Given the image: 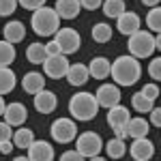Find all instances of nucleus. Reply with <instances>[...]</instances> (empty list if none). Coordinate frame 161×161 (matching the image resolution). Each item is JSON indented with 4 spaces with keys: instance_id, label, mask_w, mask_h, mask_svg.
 Segmentation results:
<instances>
[{
    "instance_id": "nucleus-4",
    "label": "nucleus",
    "mask_w": 161,
    "mask_h": 161,
    "mask_svg": "<svg viewBox=\"0 0 161 161\" xmlns=\"http://www.w3.org/2000/svg\"><path fill=\"white\" fill-rule=\"evenodd\" d=\"M127 45H129V54L137 60L140 58H150L157 50V41H155V35L150 30H137L136 35L129 37Z\"/></svg>"
},
{
    "instance_id": "nucleus-22",
    "label": "nucleus",
    "mask_w": 161,
    "mask_h": 161,
    "mask_svg": "<svg viewBox=\"0 0 161 161\" xmlns=\"http://www.w3.org/2000/svg\"><path fill=\"white\" fill-rule=\"evenodd\" d=\"M13 144H15V148L28 150L35 144V131L28 127H19L17 131H13Z\"/></svg>"
},
{
    "instance_id": "nucleus-31",
    "label": "nucleus",
    "mask_w": 161,
    "mask_h": 161,
    "mask_svg": "<svg viewBox=\"0 0 161 161\" xmlns=\"http://www.w3.org/2000/svg\"><path fill=\"white\" fill-rule=\"evenodd\" d=\"M140 92H142L146 99L155 101V99H157V97L161 95V88L157 86V82H148V84H144V86L140 88Z\"/></svg>"
},
{
    "instance_id": "nucleus-1",
    "label": "nucleus",
    "mask_w": 161,
    "mask_h": 161,
    "mask_svg": "<svg viewBox=\"0 0 161 161\" xmlns=\"http://www.w3.org/2000/svg\"><path fill=\"white\" fill-rule=\"evenodd\" d=\"M110 75L116 86H133L142 77V64L131 54H125V56H118L116 60L112 62Z\"/></svg>"
},
{
    "instance_id": "nucleus-16",
    "label": "nucleus",
    "mask_w": 161,
    "mask_h": 161,
    "mask_svg": "<svg viewBox=\"0 0 161 161\" xmlns=\"http://www.w3.org/2000/svg\"><path fill=\"white\" fill-rule=\"evenodd\" d=\"M88 80H90L88 64H84V62H73V64L69 67V71H67V82H69L71 86L80 88V86H84Z\"/></svg>"
},
{
    "instance_id": "nucleus-40",
    "label": "nucleus",
    "mask_w": 161,
    "mask_h": 161,
    "mask_svg": "<svg viewBox=\"0 0 161 161\" xmlns=\"http://www.w3.org/2000/svg\"><path fill=\"white\" fill-rule=\"evenodd\" d=\"M13 148H15L13 140H7V142H0V153H2V155H9V153H11Z\"/></svg>"
},
{
    "instance_id": "nucleus-14",
    "label": "nucleus",
    "mask_w": 161,
    "mask_h": 161,
    "mask_svg": "<svg viewBox=\"0 0 161 161\" xmlns=\"http://www.w3.org/2000/svg\"><path fill=\"white\" fill-rule=\"evenodd\" d=\"M32 103H35V110L39 114H52L58 105V97L52 90H41L32 97Z\"/></svg>"
},
{
    "instance_id": "nucleus-36",
    "label": "nucleus",
    "mask_w": 161,
    "mask_h": 161,
    "mask_svg": "<svg viewBox=\"0 0 161 161\" xmlns=\"http://www.w3.org/2000/svg\"><path fill=\"white\" fill-rule=\"evenodd\" d=\"M7 140H13V127L2 120L0 123V142H7Z\"/></svg>"
},
{
    "instance_id": "nucleus-34",
    "label": "nucleus",
    "mask_w": 161,
    "mask_h": 161,
    "mask_svg": "<svg viewBox=\"0 0 161 161\" xmlns=\"http://www.w3.org/2000/svg\"><path fill=\"white\" fill-rule=\"evenodd\" d=\"M19 2V7H24V9H28V11H37V9H41V7H45V2L47 0H17Z\"/></svg>"
},
{
    "instance_id": "nucleus-10",
    "label": "nucleus",
    "mask_w": 161,
    "mask_h": 161,
    "mask_svg": "<svg viewBox=\"0 0 161 161\" xmlns=\"http://www.w3.org/2000/svg\"><path fill=\"white\" fill-rule=\"evenodd\" d=\"M95 97H97V103H99V108H105V110H110L114 105H118L120 103V86H116V84H101L97 88V92H95Z\"/></svg>"
},
{
    "instance_id": "nucleus-32",
    "label": "nucleus",
    "mask_w": 161,
    "mask_h": 161,
    "mask_svg": "<svg viewBox=\"0 0 161 161\" xmlns=\"http://www.w3.org/2000/svg\"><path fill=\"white\" fill-rule=\"evenodd\" d=\"M17 7H19L17 0H0V17H9V15H13Z\"/></svg>"
},
{
    "instance_id": "nucleus-30",
    "label": "nucleus",
    "mask_w": 161,
    "mask_h": 161,
    "mask_svg": "<svg viewBox=\"0 0 161 161\" xmlns=\"http://www.w3.org/2000/svg\"><path fill=\"white\" fill-rule=\"evenodd\" d=\"M146 26H148L150 32H155V35L161 32V7H153L146 13Z\"/></svg>"
},
{
    "instance_id": "nucleus-25",
    "label": "nucleus",
    "mask_w": 161,
    "mask_h": 161,
    "mask_svg": "<svg viewBox=\"0 0 161 161\" xmlns=\"http://www.w3.org/2000/svg\"><path fill=\"white\" fill-rule=\"evenodd\" d=\"M101 11L105 13V17H110V19H118L127 11V7H125V0H103Z\"/></svg>"
},
{
    "instance_id": "nucleus-46",
    "label": "nucleus",
    "mask_w": 161,
    "mask_h": 161,
    "mask_svg": "<svg viewBox=\"0 0 161 161\" xmlns=\"http://www.w3.org/2000/svg\"><path fill=\"white\" fill-rule=\"evenodd\" d=\"M0 35H2V28H0Z\"/></svg>"
},
{
    "instance_id": "nucleus-41",
    "label": "nucleus",
    "mask_w": 161,
    "mask_h": 161,
    "mask_svg": "<svg viewBox=\"0 0 161 161\" xmlns=\"http://www.w3.org/2000/svg\"><path fill=\"white\" fill-rule=\"evenodd\" d=\"M140 2H142L144 7H150V9H153V7H159V4H161V0H140Z\"/></svg>"
},
{
    "instance_id": "nucleus-43",
    "label": "nucleus",
    "mask_w": 161,
    "mask_h": 161,
    "mask_svg": "<svg viewBox=\"0 0 161 161\" xmlns=\"http://www.w3.org/2000/svg\"><path fill=\"white\" fill-rule=\"evenodd\" d=\"M155 41H157V50L161 52V32H159V35H155Z\"/></svg>"
},
{
    "instance_id": "nucleus-8",
    "label": "nucleus",
    "mask_w": 161,
    "mask_h": 161,
    "mask_svg": "<svg viewBox=\"0 0 161 161\" xmlns=\"http://www.w3.org/2000/svg\"><path fill=\"white\" fill-rule=\"evenodd\" d=\"M54 41L58 43L60 54H64V56L75 54V52L80 50V45H82V37H80V32H77L75 28H69V26L60 28V30L54 35Z\"/></svg>"
},
{
    "instance_id": "nucleus-3",
    "label": "nucleus",
    "mask_w": 161,
    "mask_h": 161,
    "mask_svg": "<svg viewBox=\"0 0 161 161\" xmlns=\"http://www.w3.org/2000/svg\"><path fill=\"white\" fill-rule=\"evenodd\" d=\"M30 26L39 37H54L60 30V15L56 13L54 7H41L32 13Z\"/></svg>"
},
{
    "instance_id": "nucleus-17",
    "label": "nucleus",
    "mask_w": 161,
    "mask_h": 161,
    "mask_svg": "<svg viewBox=\"0 0 161 161\" xmlns=\"http://www.w3.org/2000/svg\"><path fill=\"white\" fill-rule=\"evenodd\" d=\"M22 88H24V92L28 95H37L41 90H45V75H41L39 71H30V73L24 75V80H22Z\"/></svg>"
},
{
    "instance_id": "nucleus-33",
    "label": "nucleus",
    "mask_w": 161,
    "mask_h": 161,
    "mask_svg": "<svg viewBox=\"0 0 161 161\" xmlns=\"http://www.w3.org/2000/svg\"><path fill=\"white\" fill-rule=\"evenodd\" d=\"M148 75L153 77V82H161V56L148 62Z\"/></svg>"
},
{
    "instance_id": "nucleus-13",
    "label": "nucleus",
    "mask_w": 161,
    "mask_h": 161,
    "mask_svg": "<svg viewBox=\"0 0 161 161\" xmlns=\"http://www.w3.org/2000/svg\"><path fill=\"white\" fill-rule=\"evenodd\" d=\"M26 118H28V110H26L24 103H19V101H13L7 105V110H4V123L11 125V127H22L26 123Z\"/></svg>"
},
{
    "instance_id": "nucleus-38",
    "label": "nucleus",
    "mask_w": 161,
    "mask_h": 161,
    "mask_svg": "<svg viewBox=\"0 0 161 161\" xmlns=\"http://www.w3.org/2000/svg\"><path fill=\"white\" fill-rule=\"evenodd\" d=\"M80 4H82V9H86V11H97L103 7V0H80Z\"/></svg>"
},
{
    "instance_id": "nucleus-37",
    "label": "nucleus",
    "mask_w": 161,
    "mask_h": 161,
    "mask_svg": "<svg viewBox=\"0 0 161 161\" xmlns=\"http://www.w3.org/2000/svg\"><path fill=\"white\" fill-rule=\"evenodd\" d=\"M153 127H159L161 129V105H155L153 110H150V120H148Z\"/></svg>"
},
{
    "instance_id": "nucleus-19",
    "label": "nucleus",
    "mask_w": 161,
    "mask_h": 161,
    "mask_svg": "<svg viewBox=\"0 0 161 161\" xmlns=\"http://www.w3.org/2000/svg\"><path fill=\"white\" fill-rule=\"evenodd\" d=\"M88 71H90V77H95V80H105L112 73V62L105 56H95L88 64Z\"/></svg>"
},
{
    "instance_id": "nucleus-42",
    "label": "nucleus",
    "mask_w": 161,
    "mask_h": 161,
    "mask_svg": "<svg viewBox=\"0 0 161 161\" xmlns=\"http://www.w3.org/2000/svg\"><path fill=\"white\" fill-rule=\"evenodd\" d=\"M4 110H7V103H4L2 95H0V116H4Z\"/></svg>"
},
{
    "instance_id": "nucleus-2",
    "label": "nucleus",
    "mask_w": 161,
    "mask_h": 161,
    "mask_svg": "<svg viewBox=\"0 0 161 161\" xmlns=\"http://www.w3.org/2000/svg\"><path fill=\"white\" fill-rule=\"evenodd\" d=\"M69 114L73 116V120L77 123H88L99 114V103L97 97L92 92H75L69 99Z\"/></svg>"
},
{
    "instance_id": "nucleus-18",
    "label": "nucleus",
    "mask_w": 161,
    "mask_h": 161,
    "mask_svg": "<svg viewBox=\"0 0 161 161\" xmlns=\"http://www.w3.org/2000/svg\"><path fill=\"white\" fill-rule=\"evenodd\" d=\"M2 37H4V41H9V43H19V41H24L26 37V26L24 22H19V19H13V22H9V24H4V28H2Z\"/></svg>"
},
{
    "instance_id": "nucleus-29",
    "label": "nucleus",
    "mask_w": 161,
    "mask_h": 161,
    "mask_svg": "<svg viewBox=\"0 0 161 161\" xmlns=\"http://www.w3.org/2000/svg\"><path fill=\"white\" fill-rule=\"evenodd\" d=\"M131 108H133L136 112H140V114H146V112L150 114V110L155 108V101L146 99V97H144V95H142V92L137 90L136 95L131 97Z\"/></svg>"
},
{
    "instance_id": "nucleus-28",
    "label": "nucleus",
    "mask_w": 161,
    "mask_h": 161,
    "mask_svg": "<svg viewBox=\"0 0 161 161\" xmlns=\"http://www.w3.org/2000/svg\"><path fill=\"white\" fill-rule=\"evenodd\" d=\"M15 56H17L15 45L9 41H0V67H11Z\"/></svg>"
},
{
    "instance_id": "nucleus-15",
    "label": "nucleus",
    "mask_w": 161,
    "mask_h": 161,
    "mask_svg": "<svg viewBox=\"0 0 161 161\" xmlns=\"http://www.w3.org/2000/svg\"><path fill=\"white\" fill-rule=\"evenodd\" d=\"M54 146L45 140H35V144L28 148V159L30 161H54Z\"/></svg>"
},
{
    "instance_id": "nucleus-11",
    "label": "nucleus",
    "mask_w": 161,
    "mask_h": 161,
    "mask_svg": "<svg viewBox=\"0 0 161 161\" xmlns=\"http://www.w3.org/2000/svg\"><path fill=\"white\" fill-rule=\"evenodd\" d=\"M116 28H118V32L125 35V37H131V35H136L137 30H142V19H140V15L133 11H125L118 19H116Z\"/></svg>"
},
{
    "instance_id": "nucleus-26",
    "label": "nucleus",
    "mask_w": 161,
    "mask_h": 161,
    "mask_svg": "<svg viewBox=\"0 0 161 161\" xmlns=\"http://www.w3.org/2000/svg\"><path fill=\"white\" fill-rule=\"evenodd\" d=\"M103 148H105L110 159H123L125 153H127V144H125V140H120V137H112L110 142H105Z\"/></svg>"
},
{
    "instance_id": "nucleus-6",
    "label": "nucleus",
    "mask_w": 161,
    "mask_h": 161,
    "mask_svg": "<svg viewBox=\"0 0 161 161\" xmlns=\"http://www.w3.org/2000/svg\"><path fill=\"white\" fill-rule=\"evenodd\" d=\"M52 140L58 144H71L73 140H77V125L73 118H56L50 127Z\"/></svg>"
},
{
    "instance_id": "nucleus-27",
    "label": "nucleus",
    "mask_w": 161,
    "mask_h": 161,
    "mask_svg": "<svg viewBox=\"0 0 161 161\" xmlns=\"http://www.w3.org/2000/svg\"><path fill=\"white\" fill-rule=\"evenodd\" d=\"M90 35H92V41H97V43H108V41H112V35H114V30H112V26H110V24H105V22H99V24L92 26Z\"/></svg>"
},
{
    "instance_id": "nucleus-9",
    "label": "nucleus",
    "mask_w": 161,
    "mask_h": 161,
    "mask_svg": "<svg viewBox=\"0 0 161 161\" xmlns=\"http://www.w3.org/2000/svg\"><path fill=\"white\" fill-rule=\"evenodd\" d=\"M69 67H71V62L67 60L64 54L50 56L47 60L43 62V75H47V77H52V80H60V77H67Z\"/></svg>"
},
{
    "instance_id": "nucleus-35",
    "label": "nucleus",
    "mask_w": 161,
    "mask_h": 161,
    "mask_svg": "<svg viewBox=\"0 0 161 161\" xmlns=\"http://www.w3.org/2000/svg\"><path fill=\"white\" fill-rule=\"evenodd\" d=\"M58 161H86V157H82V155L73 148V150H64Z\"/></svg>"
},
{
    "instance_id": "nucleus-20",
    "label": "nucleus",
    "mask_w": 161,
    "mask_h": 161,
    "mask_svg": "<svg viewBox=\"0 0 161 161\" xmlns=\"http://www.w3.org/2000/svg\"><path fill=\"white\" fill-rule=\"evenodd\" d=\"M127 137H131V140H140V137H148V131H150V123L146 118H142V116H137V118H131L129 123H127Z\"/></svg>"
},
{
    "instance_id": "nucleus-23",
    "label": "nucleus",
    "mask_w": 161,
    "mask_h": 161,
    "mask_svg": "<svg viewBox=\"0 0 161 161\" xmlns=\"http://www.w3.org/2000/svg\"><path fill=\"white\" fill-rule=\"evenodd\" d=\"M17 86V75L11 67H0V95H9Z\"/></svg>"
},
{
    "instance_id": "nucleus-7",
    "label": "nucleus",
    "mask_w": 161,
    "mask_h": 161,
    "mask_svg": "<svg viewBox=\"0 0 161 161\" xmlns=\"http://www.w3.org/2000/svg\"><path fill=\"white\" fill-rule=\"evenodd\" d=\"M131 120V114H129V110H127V105H114V108H110L108 110V125L112 127V131H114V137H120V140H125L127 137V123Z\"/></svg>"
},
{
    "instance_id": "nucleus-12",
    "label": "nucleus",
    "mask_w": 161,
    "mask_h": 161,
    "mask_svg": "<svg viewBox=\"0 0 161 161\" xmlns=\"http://www.w3.org/2000/svg\"><path fill=\"white\" fill-rule=\"evenodd\" d=\"M129 155L136 161H150L155 157V144L150 142L148 137H140L133 140L131 146H129Z\"/></svg>"
},
{
    "instance_id": "nucleus-44",
    "label": "nucleus",
    "mask_w": 161,
    "mask_h": 161,
    "mask_svg": "<svg viewBox=\"0 0 161 161\" xmlns=\"http://www.w3.org/2000/svg\"><path fill=\"white\" fill-rule=\"evenodd\" d=\"M13 161H30V159H28V155H19V157H15Z\"/></svg>"
},
{
    "instance_id": "nucleus-5",
    "label": "nucleus",
    "mask_w": 161,
    "mask_h": 161,
    "mask_svg": "<svg viewBox=\"0 0 161 161\" xmlns=\"http://www.w3.org/2000/svg\"><path fill=\"white\" fill-rule=\"evenodd\" d=\"M103 146H105V144H103L101 136L95 133V131H84V133H80L77 140H75V150H77L82 157H86V159H92V157L101 155Z\"/></svg>"
},
{
    "instance_id": "nucleus-24",
    "label": "nucleus",
    "mask_w": 161,
    "mask_h": 161,
    "mask_svg": "<svg viewBox=\"0 0 161 161\" xmlns=\"http://www.w3.org/2000/svg\"><path fill=\"white\" fill-rule=\"evenodd\" d=\"M26 58L28 62H32V64H43V62L47 60L50 56H47V50H45V43H30L28 47H26Z\"/></svg>"
},
{
    "instance_id": "nucleus-39",
    "label": "nucleus",
    "mask_w": 161,
    "mask_h": 161,
    "mask_svg": "<svg viewBox=\"0 0 161 161\" xmlns=\"http://www.w3.org/2000/svg\"><path fill=\"white\" fill-rule=\"evenodd\" d=\"M45 50H47V56H58V54H60V47H58V43H56L54 39L45 43Z\"/></svg>"
},
{
    "instance_id": "nucleus-45",
    "label": "nucleus",
    "mask_w": 161,
    "mask_h": 161,
    "mask_svg": "<svg viewBox=\"0 0 161 161\" xmlns=\"http://www.w3.org/2000/svg\"><path fill=\"white\" fill-rule=\"evenodd\" d=\"M88 161H108L105 157H101V155H97V157H92V159H88Z\"/></svg>"
},
{
    "instance_id": "nucleus-21",
    "label": "nucleus",
    "mask_w": 161,
    "mask_h": 161,
    "mask_svg": "<svg viewBox=\"0 0 161 161\" xmlns=\"http://www.w3.org/2000/svg\"><path fill=\"white\" fill-rule=\"evenodd\" d=\"M54 9L60 15V19H75L82 11V4L80 0H56Z\"/></svg>"
}]
</instances>
